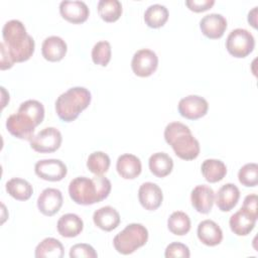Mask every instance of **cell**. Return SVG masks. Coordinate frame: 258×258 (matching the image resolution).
<instances>
[{"label":"cell","mask_w":258,"mask_h":258,"mask_svg":"<svg viewBox=\"0 0 258 258\" xmlns=\"http://www.w3.org/2000/svg\"><path fill=\"white\" fill-rule=\"evenodd\" d=\"M84 228L83 220L76 214H64L62 215L56 224L57 232L60 236L66 238L77 237Z\"/></svg>","instance_id":"603a6c76"},{"label":"cell","mask_w":258,"mask_h":258,"mask_svg":"<svg viewBox=\"0 0 258 258\" xmlns=\"http://www.w3.org/2000/svg\"><path fill=\"white\" fill-rule=\"evenodd\" d=\"M168 10L164 5H150L144 12V21L148 27L159 28L163 26L168 19Z\"/></svg>","instance_id":"83f0119b"},{"label":"cell","mask_w":258,"mask_h":258,"mask_svg":"<svg viewBox=\"0 0 258 258\" xmlns=\"http://www.w3.org/2000/svg\"><path fill=\"white\" fill-rule=\"evenodd\" d=\"M19 110L27 113L39 125L44 119V107L36 100H27L20 104Z\"/></svg>","instance_id":"836d02e7"},{"label":"cell","mask_w":258,"mask_h":258,"mask_svg":"<svg viewBox=\"0 0 258 258\" xmlns=\"http://www.w3.org/2000/svg\"><path fill=\"white\" fill-rule=\"evenodd\" d=\"M97 8L99 16L106 22H115L122 14V4L118 0H100Z\"/></svg>","instance_id":"f1b7e54d"},{"label":"cell","mask_w":258,"mask_h":258,"mask_svg":"<svg viewBox=\"0 0 258 258\" xmlns=\"http://www.w3.org/2000/svg\"><path fill=\"white\" fill-rule=\"evenodd\" d=\"M238 178L244 186H256L258 183V165L254 162L243 165L238 172Z\"/></svg>","instance_id":"d6a6232c"},{"label":"cell","mask_w":258,"mask_h":258,"mask_svg":"<svg viewBox=\"0 0 258 258\" xmlns=\"http://www.w3.org/2000/svg\"><path fill=\"white\" fill-rule=\"evenodd\" d=\"M59 13L67 21L80 24L85 22L90 14L87 4L83 1L64 0L59 3Z\"/></svg>","instance_id":"4fadbf2b"},{"label":"cell","mask_w":258,"mask_h":258,"mask_svg":"<svg viewBox=\"0 0 258 258\" xmlns=\"http://www.w3.org/2000/svg\"><path fill=\"white\" fill-rule=\"evenodd\" d=\"M242 209H244L246 212H248L251 216L254 218H258V211H257V195L256 194H250L246 196L244 199V203L242 206Z\"/></svg>","instance_id":"74e56055"},{"label":"cell","mask_w":258,"mask_h":258,"mask_svg":"<svg viewBox=\"0 0 258 258\" xmlns=\"http://www.w3.org/2000/svg\"><path fill=\"white\" fill-rule=\"evenodd\" d=\"M111 187V181L103 175H95L93 178L78 176L71 180L69 194L76 204L89 206L105 200L109 196Z\"/></svg>","instance_id":"7a4b0ae2"},{"label":"cell","mask_w":258,"mask_h":258,"mask_svg":"<svg viewBox=\"0 0 258 258\" xmlns=\"http://www.w3.org/2000/svg\"><path fill=\"white\" fill-rule=\"evenodd\" d=\"M36 175L44 180L59 181L68 173L66 164L59 159H42L35 163Z\"/></svg>","instance_id":"8fae6325"},{"label":"cell","mask_w":258,"mask_h":258,"mask_svg":"<svg viewBox=\"0 0 258 258\" xmlns=\"http://www.w3.org/2000/svg\"><path fill=\"white\" fill-rule=\"evenodd\" d=\"M167 227L172 234L176 236H183L190 230V219L181 211L173 212L167 220Z\"/></svg>","instance_id":"f546056e"},{"label":"cell","mask_w":258,"mask_h":258,"mask_svg":"<svg viewBox=\"0 0 258 258\" xmlns=\"http://www.w3.org/2000/svg\"><path fill=\"white\" fill-rule=\"evenodd\" d=\"M256 221V218L241 208L238 212L231 216L229 225L231 231L237 236H246L254 229Z\"/></svg>","instance_id":"7402d4cb"},{"label":"cell","mask_w":258,"mask_h":258,"mask_svg":"<svg viewBox=\"0 0 258 258\" xmlns=\"http://www.w3.org/2000/svg\"><path fill=\"white\" fill-rule=\"evenodd\" d=\"M190 201L197 212L201 214H208L213 208L215 202V192L209 185L200 184L191 190Z\"/></svg>","instance_id":"2e32d148"},{"label":"cell","mask_w":258,"mask_h":258,"mask_svg":"<svg viewBox=\"0 0 258 258\" xmlns=\"http://www.w3.org/2000/svg\"><path fill=\"white\" fill-rule=\"evenodd\" d=\"M37 126V123L27 113L19 109L16 114L10 115L6 120V128L11 135L29 141L33 138Z\"/></svg>","instance_id":"52a82bcc"},{"label":"cell","mask_w":258,"mask_h":258,"mask_svg":"<svg viewBox=\"0 0 258 258\" xmlns=\"http://www.w3.org/2000/svg\"><path fill=\"white\" fill-rule=\"evenodd\" d=\"M62 195L57 188H44L37 199V208L39 212L47 217L55 215L62 206Z\"/></svg>","instance_id":"7c38bea8"},{"label":"cell","mask_w":258,"mask_h":258,"mask_svg":"<svg viewBox=\"0 0 258 258\" xmlns=\"http://www.w3.org/2000/svg\"><path fill=\"white\" fill-rule=\"evenodd\" d=\"M158 57L156 53L148 48L137 50L131 60V69L133 73L141 78L151 76L157 69Z\"/></svg>","instance_id":"9c48e42d"},{"label":"cell","mask_w":258,"mask_h":258,"mask_svg":"<svg viewBox=\"0 0 258 258\" xmlns=\"http://www.w3.org/2000/svg\"><path fill=\"white\" fill-rule=\"evenodd\" d=\"M215 4L214 0H186L185 5L194 12H203L209 10Z\"/></svg>","instance_id":"8d00e7d4"},{"label":"cell","mask_w":258,"mask_h":258,"mask_svg":"<svg viewBox=\"0 0 258 258\" xmlns=\"http://www.w3.org/2000/svg\"><path fill=\"white\" fill-rule=\"evenodd\" d=\"M199 240L210 247L219 245L223 240V232L220 226L212 220H204L198 226Z\"/></svg>","instance_id":"ac0fdd59"},{"label":"cell","mask_w":258,"mask_h":258,"mask_svg":"<svg viewBox=\"0 0 258 258\" xmlns=\"http://www.w3.org/2000/svg\"><path fill=\"white\" fill-rule=\"evenodd\" d=\"M148 165L153 175L165 177L172 171L173 160L167 153L156 152L149 157Z\"/></svg>","instance_id":"cb8c5ba5"},{"label":"cell","mask_w":258,"mask_h":258,"mask_svg":"<svg viewBox=\"0 0 258 258\" xmlns=\"http://www.w3.org/2000/svg\"><path fill=\"white\" fill-rule=\"evenodd\" d=\"M0 50H1L0 69H1L2 71H4V70H8V69L12 68L13 64H14V62H13L11 56L9 55V53H8V51H7V49H6V47H5V45H4L3 42L0 43Z\"/></svg>","instance_id":"f35d334b"},{"label":"cell","mask_w":258,"mask_h":258,"mask_svg":"<svg viewBox=\"0 0 258 258\" xmlns=\"http://www.w3.org/2000/svg\"><path fill=\"white\" fill-rule=\"evenodd\" d=\"M2 42L14 63L26 61L32 56L35 43L21 21L17 19L7 21L2 28Z\"/></svg>","instance_id":"6da1fadb"},{"label":"cell","mask_w":258,"mask_h":258,"mask_svg":"<svg viewBox=\"0 0 258 258\" xmlns=\"http://www.w3.org/2000/svg\"><path fill=\"white\" fill-rule=\"evenodd\" d=\"M254 46V36L244 28H236L232 30L226 39V48L234 57H246L253 51Z\"/></svg>","instance_id":"8992f818"},{"label":"cell","mask_w":258,"mask_h":258,"mask_svg":"<svg viewBox=\"0 0 258 258\" xmlns=\"http://www.w3.org/2000/svg\"><path fill=\"white\" fill-rule=\"evenodd\" d=\"M6 191L17 201H27L33 194L32 185L25 179L20 177H13L9 179L6 184Z\"/></svg>","instance_id":"4316f807"},{"label":"cell","mask_w":258,"mask_h":258,"mask_svg":"<svg viewBox=\"0 0 258 258\" xmlns=\"http://www.w3.org/2000/svg\"><path fill=\"white\" fill-rule=\"evenodd\" d=\"M164 139L180 159L192 160L200 154L199 141L194 137L190 129L180 122H171L166 125Z\"/></svg>","instance_id":"3957f363"},{"label":"cell","mask_w":258,"mask_h":258,"mask_svg":"<svg viewBox=\"0 0 258 258\" xmlns=\"http://www.w3.org/2000/svg\"><path fill=\"white\" fill-rule=\"evenodd\" d=\"M87 167L95 175H103L110 167V157L103 151H95L89 155Z\"/></svg>","instance_id":"4dcf8cb0"},{"label":"cell","mask_w":258,"mask_h":258,"mask_svg":"<svg viewBox=\"0 0 258 258\" xmlns=\"http://www.w3.org/2000/svg\"><path fill=\"white\" fill-rule=\"evenodd\" d=\"M68 50L66 41L56 35L46 37L41 45L42 56L48 61H59L61 60Z\"/></svg>","instance_id":"e0dca14e"},{"label":"cell","mask_w":258,"mask_h":258,"mask_svg":"<svg viewBox=\"0 0 258 258\" xmlns=\"http://www.w3.org/2000/svg\"><path fill=\"white\" fill-rule=\"evenodd\" d=\"M148 240V231L142 224L132 223L125 227L113 239V245L118 253L129 255L144 246Z\"/></svg>","instance_id":"5b68a950"},{"label":"cell","mask_w":258,"mask_h":258,"mask_svg":"<svg viewBox=\"0 0 258 258\" xmlns=\"http://www.w3.org/2000/svg\"><path fill=\"white\" fill-rule=\"evenodd\" d=\"M61 141L62 137L58 129L46 127L33 136L30 140V147L39 153H51L60 147Z\"/></svg>","instance_id":"ba28073f"},{"label":"cell","mask_w":258,"mask_h":258,"mask_svg":"<svg viewBox=\"0 0 258 258\" xmlns=\"http://www.w3.org/2000/svg\"><path fill=\"white\" fill-rule=\"evenodd\" d=\"M111 45L108 41H98L92 49V59L95 64L106 67L111 60Z\"/></svg>","instance_id":"1f68e13d"},{"label":"cell","mask_w":258,"mask_h":258,"mask_svg":"<svg viewBox=\"0 0 258 258\" xmlns=\"http://www.w3.org/2000/svg\"><path fill=\"white\" fill-rule=\"evenodd\" d=\"M34 255L36 258H62L63 246L57 239L48 237L36 246Z\"/></svg>","instance_id":"484cf974"},{"label":"cell","mask_w":258,"mask_h":258,"mask_svg":"<svg viewBox=\"0 0 258 258\" xmlns=\"http://www.w3.org/2000/svg\"><path fill=\"white\" fill-rule=\"evenodd\" d=\"M164 256L166 258H188L190 252L186 245L179 242H172L166 247Z\"/></svg>","instance_id":"e575fe53"},{"label":"cell","mask_w":258,"mask_h":258,"mask_svg":"<svg viewBox=\"0 0 258 258\" xmlns=\"http://www.w3.org/2000/svg\"><path fill=\"white\" fill-rule=\"evenodd\" d=\"M91 93L84 87H74L60 94L55 101V112L63 122L75 121L91 103Z\"/></svg>","instance_id":"277c9868"},{"label":"cell","mask_w":258,"mask_h":258,"mask_svg":"<svg viewBox=\"0 0 258 258\" xmlns=\"http://www.w3.org/2000/svg\"><path fill=\"white\" fill-rule=\"evenodd\" d=\"M70 257L71 258H96L98 257L97 252L95 249L86 243H81V244H76L70 249Z\"/></svg>","instance_id":"d590c367"},{"label":"cell","mask_w":258,"mask_h":258,"mask_svg":"<svg viewBox=\"0 0 258 258\" xmlns=\"http://www.w3.org/2000/svg\"><path fill=\"white\" fill-rule=\"evenodd\" d=\"M116 169L122 178L134 179L141 173L142 165L137 156L130 153H125L118 157Z\"/></svg>","instance_id":"ffe728a7"},{"label":"cell","mask_w":258,"mask_h":258,"mask_svg":"<svg viewBox=\"0 0 258 258\" xmlns=\"http://www.w3.org/2000/svg\"><path fill=\"white\" fill-rule=\"evenodd\" d=\"M178 113L185 119L197 120L208 113L209 104L207 100L198 95L186 96L178 102Z\"/></svg>","instance_id":"30bf717a"},{"label":"cell","mask_w":258,"mask_h":258,"mask_svg":"<svg viewBox=\"0 0 258 258\" xmlns=\"http://www.w3.org/2000/svg\"><path fill=\"white\" fill-rule=\"evenodd\" d=\"M201 171L205 179L209 182H218L227 174L225 163L219 159H206L202 163Z\"/></svg>","instance_id":"d4e9b609"},{"label":"cell","mask_w":258,"mask_h":258,"mask_svg":"<svg viewBox=\"0 0 258 258\" xmlns=\"http://www.w3.org/2000/svg\"><path fill=\"white\" fill-rule=\"evenodd\" d=\"M93 221L101 230L110 232L119 226L120 215L113 207L105 206L94 212Z\"/></svg>","instance_id":"d6986e66"},{"label":"cell","mask_w":258,"mask_h":258,"mask_svg":"<svg viewBox=\"0 0 258 258\" xmlns=\"http://www.w3.org/2000/svg\"><path fill=\"white\" fill-rule=\"evenodd\" d=\"M202 33L211 39H218L224 35L227 29V20L222 14L210 13L200 21Z\"/></svg>","instance_id":"9a60e30c"},{"label":"cell","mask_w":258,"mask_h":258,"mask_svg":"<svg viewBox=\"0 0 258 258\" xmlns=\"http://www.w3.org/2000/svg\"><path fill=\"white\" fill-rule=\"evenodd\" d=\"M257 7H254L249 13H248V22L254 27L257 28Z\"/></svg>","instance_id":"ab89813d"},{"label":"cell","mask_w":258,"mask_h":258,"mask_svg":"<svg viewBox=\"0 0 258 258\" xmlns=\"http://www.w3.org/2000/svg\"><path fill=\"white\" fill-rule=\"evenodd\" d=\"M240 199V190L234 183H226L222 185L216 194L215 202L222 212L231 211Z\"/></svg>","instance_id":"44dd1931"},{"label":"cell","mask_w":258,"mask_h":258,"mask_svg":"<svg viewBox=\"0 0 258 258\" xmlns=\"http://www.w3.org/2000/svg\"><path fill=\"white\" fill-rule=\"evenodd\" d=\"M138 199L141 206L147 211L157 210L163 201L161 188L153 182L147 181L140 185L138 190Z\"/></svg>","instance_id":"5bb4252c"}]
</instances>
